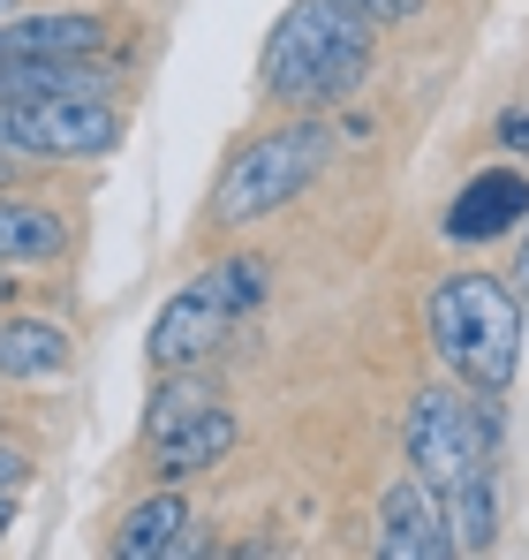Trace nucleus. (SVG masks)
Returning a JSON list of instances; mask_svg holds the SVG:
<instances>
[{"label": "nucleus", "instance_id": "13", "mask_svg": "<svg viewBox=\"0 0 529 560\" xmlns=\"http://www.w3.org/2000/svg\"><path fill=\"white\" fill-rule=\"evenodd\" d=\"M181 530H189V500L181 492H152V500H137L114 523V560H167V553H181Z\"/></svg>", "mask_w": 529, "mask_h": 560}, {"label": "nucleus", "instance_id": "20", "mask_svg": "<svg viewBox=\"0 0 529 560\" xmlns=\"http://www.w3.org/2000/svg\"><path fill=\"white\" fill-rule=\"evenodd\" d=\"M0 523H8V492H0Z\"/></svg>", "mask_w": 529, "mask_h": 560}, {"label": "nucleus", "instance_id": "1", "mask_svg": "<svg viewBox=\"0 0 529 560\" xmlns=\"http://www.w3.org/2000/svg\"><path fill=\"white\" fill-rule=\"evenodd\" d=\"M371 46H378V31L355 8H341V0H287L280 23L264 31L258 84H264V98H280L295 114H333L371 77Z\"/></svg>", "mask_w": 529, "mask_h": 560}, {"label": "nucleus", "instance_id": "5", "mask_svg": "<svg viewBox=\"0 0 529 560\" xmlns=\"http://www.w3.org/2000/svg\"><path fill=\"white\" fill-rule=\"evenodd\" d=\"M264 288H272V266L250 258V250H235V258L189 273L175 295L160 303L152 334H144V364H152V372H189V364H204L212 349H227V334H235L250 311H264Z\"/></svg>", "mask_w": 529, "mask_h": 560}, {"label": "nucleus", "instance_id": "10", "mask_svg": "<svg viewBox=\"0 0 529 560\" xmlns=\"http://www.w3.org/2000/svg\"><path fill=\"white\" fill-rule=\"evenodd\" d=\"M69 364H77V349H69V334H61L54 318H15V311H0V378L38 386V378H61Z\"/></svg>", "mask_w": 529, "mask_h": 560}, {"label": "nucleus", "instance_id": "4", "mask_svg": "<svg viewBox=\"0 0 529 560\" xmlns=\"http://www.w3.org/2000/svg\"><path fill=\"white\" fill-rule=\"evenodd\" d=\"M499 447H507V417H499V394H469V386H424L409 401V424H401V455L409 469L439 492H484L499 485Z\"/></svg>", "mask_w": 529, "mask_h": 560}, {"label": "nucleus", "instance_id": "17", "mask_svg": "<svg viewBox=\"0 0 529 560\" xmlns=\"http://www.w3.org/2000/svg\"><path fill=\"white\" fill-rule=\"evenodd\" d=\"M507 288L522 295V311H529V220H522V243H515V273H507Z\"/></svg>", "mask_w": 529, "mask_h": 560}, {"label": "nucleus", "instance_id": "14", "mask_svg": "<svg viewBox=\"0 0 529 560\" xmlns=\"http://www.w3.org/2000/svg\"><path fill=\"white\" fill-rule=\"evenodd\" d=\"M204 409H220V394H212L204 364H189V372H160L152 401H144V447L167 440L175 424H189V417H204Z\"/></svg>", "mask_w": 529, "mask_h": 560}, {"label": "nucleus", "instance_id": "2", "mask_svg": "<svg viewBox=\"0 0 529 560\" xmlns=\"http://www.w3.org/2000/svg\"><path fill=\"white\" fill-rule=\"evenodd\" d=\"M424 334L446 378H461L469 394H507L522 372V334L529 311L499 273H446L424 295Z\"/></svg>", "mask_w": 529, "mask_h": 560}, {"label": "nucleus", "instance_id": "15", "mask_svg": "<svg viewBox=\"0 0 529 560\" xmlns=\"http://www.w3.org/2000/svg\"><path fill=\"white\" fill-rule=\"evenodd\" d=\"M341 8H355L371 31H393V23H409V15H424L432 0H341Z\"/></svg>", "mask_w": 529, "mask_h": 560}, {"label": "nucleus", "instance_id": "18", "mask_svg": "<svg viewBox=\"0 0 529 560\" xmlns=\"http://www.w3.org/2000/svg\"><path fill=\"white\" fill-rule=\"evenodd\" d=\"M499 144H515V152H529V114H515V121H499Z\"/></svg>", "mask_w": 529, "mask_h": 560}, {"label": "nucleus", "instance_id": "19", "mask_svg": "<svg viewBox=\"0 0 529 560\" xmlns=\"http://www.w3.org/2000/svg\"><path fill=\"white\" fill-rule=\"evenodd\" d=\"M8 175H15V160H8V152H0V189H8Z\"/></svg>", "mask_w": 529, "mask_h": 560}, {"label": "nucleus", "instance_id": "11", "mask_svg": "<svg viewBox=\"0 0 529 560\" xmlns=\"http://www.w3.org/2000/svg\"><path fill=\"white\" fill-rule=\"evenodd\" d=\"M69 258V220L54 205H23V197H0V266H54Z\"/></svg>", "mask_w": 529, "mask_h": 560}, {"label": "nucleus", "instance_id": "7", "mask_svg": "<svg viewBox=\"0 0 529 560\" xmlns=\"http://www.w3.org/2000/svg\"><path fill=\"white\" fill-rule=\"evenodd\" d=\"M386 560H454V530H446V500L409 469L386 485L378 500V538H371Z\"/></svg>", "mask_w": 529, "mask_h": 560}, {"label": "nucleus", "instance_id": "6", "mask_svg": "<svg viewBox=\"0 0 529 560\" xmlns=\"http://www.w3.org/2000/svg\"><path fill=\"white\" fill-rule=\"evenodd\" d=\"M121 106L114 92H46V98H0V152L15 167L46 160H106L121 144Z\"/></svg>", "mask_w": 529, "mask_h": 560}, {"label": "nucleus", "instance_id": "21", "mask_svg": "<svg viewBox=\"0 0 529 560\" xmlns=\"http://www.w3.org/2000/svg\"><path fill=\"white\" fill-rule=\"evenodd\" d=\"M8 8H15V0H0V15H8Z\"/></svg>", "mask_w": 529, "mask_h": 560}, {"label": "nucleus", "instance_id": "3", "mask_svg": "<svg viewBox=\"0 0 529 560\" xmlns=\"http://www.w3.org/2000/svg\"><path fill=\"white\" fill-rule=\"evenodd\" d=\"M326 167H333V121L326 114H295L280 129H258V137H243L227 152L220 183L204 197V220L227 228V235H243V228H258L272 212H287Z\"/></svg>", "mask_w": 529, "mask_h": 560}, {"label": "nucleus", "instance_id": "9", "mask_svg": "<svg viewBox=\"0 0 529 560\" xmlns=\"http://www.w3.org/2000/svg\"><path fill=\"white\" fill-rule=\"evenodd\" d=\"M529 220V175L522 167H484L477 183H461V197L446 205V220H439V235L446 243H499L507 228H522Z\"/></svg>", "mask_w": 529, "mask_h": 560}, {"label": "nucleus", "instance_id": "12", "mask_svg": "<svg viewBox=\"0 0 529 560\" xmlns=\"http://www.w3.org/2000/svg\"><path fill=\"white\" fill-rule=\"evenodd\" d=\"M235 447V409L220 401V409H204V417H189V424H175L167 440H152V469L167 477V485H181V477H197V469H212L220 455Z\"/></svg>", "mask_w": 529, "mask_h": 560}, {"label": "nucleus", "instance_id": "8", "mask_svg": "<svg viewBox=\"0 0 529 560\" xmlns=\"http://www.w3.org/2000/svg\"><path fill=\"white\" fill-rule=\"evenodd\" d=\"M114 46V23L91 8H38V15H0V61H84Z\"/></svg>", "mask_w": 529, "mask_h": 560}, {"label": "nucleus", "instance_id": "16", "mask_svg": "<svg viewBox=\"0 0 529 560\" xmlns=\"http://www.w3.org/2000/svg\"><path fill=\"white\" fill-rule=\"evenodd\" d=\"M15 485H31V463H23V455L0 440V492H15Z\"/></svg>", "mask_w": 529, "mask_h": 560}]
</instances>
